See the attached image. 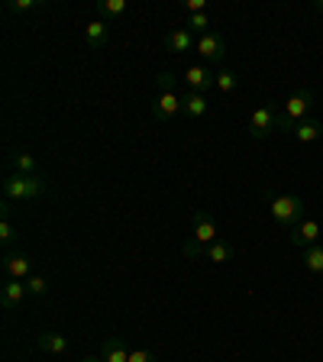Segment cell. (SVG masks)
Returning a JSON list of instances; mask_svg holds the SVG:
<instances>
[{
	"label": "cell",
	"instance_id": "1",
	"mask_svg": "<svg viewBox=\"0 0 323 362\" xmlns=\"http://www.w3.org/2000/svg\"><path fill=\"white\" fill-rule=\"evenodd\" d=\"M310 107H314V90H310V88L294 90L291 98L285 100V107H281L275 129H278V133H285V136H291L298 123L307 120V110H310Z\"/></svg>",
	"mask_w": 323,
	"mask_h": 362
},
{
	"label": "cell",
	"instance_id": "2",
	"mask_svg": "<svg viewBox=\"0 0 323 362\" xmlns=\"http://www.w3.org/2000/svg\"><path fill=\"white\" fill-rule=\"evenodd\" d=\"M269 211H271V220H275L281 230H294V226L304 220V201L298 194H271Z\"/></svg>",
	"mask_w": 323,
	"mask_h": 362
},
{
	"label": "cell",
	"instance_id": "3",
	"mask_svg": "<svg viewBox=\"0 0 323 362\" xmlns=\"http://www.w3.org/2000/svg\"><path fill=\"white\" fill-rule=\"evenodd\" d=\"M45 194L42 175H7L4 178V197L10 201H36Z\"/></svg>",
	"mask_w": 323,
	"mask_h": 362
},
{
	"label": "cell",
	"instance_id": "4",
	"mask_svg": "<svg viewBox=\"0 0 323 362\" xmlns=\"http://www.w3.org/2000/svg\"><path fill=\"white\" fill-rule=\"evenodd\" d=\"M220 240V230L213 223V217L207 211H197L194 214V233H191V243H184V256L188 259H197L204 249L211 246V243Z\"/></svg>",
	"mask_w": 323,
	"mask_h": 362
},
{
	"label": "cell",
	"instance_id": "5",
	"mask_svg": "<svg viewBox=\"0 0 323 362\" xmlns=\"http://www.w3.org/2000/svg\"><path fill=\"white\" fill-rule=\"evenodd\" d=\"M275 123H278L275 107L262 104V107H256V110H252V117H249V133H252V139H265V136L275 129Z\"/></svg>",
	"mask_w": 323,
	"mask_h": 362
},
{
	"label": "cell",
	"instance_id": "6",
	"mask_svg": "<svg viewBox=\"0 0 323 362\" xmlns=\"http://www.w3.org/2000/svg\"><path fill=\"white\" fill-rule=\"evenodd\" d=\"M178 113H184V100H181V94H158L155 104H152V117H155L158 123L175 120Z\"/></svg>",
	"mask_w": 323,
	"mask_h": 362
},
{
	"label": "cell",
	"instance_id": "7",
	"mask_svg": "<svg viewBox=\"0 0 323 362\" xmlns=\"http://www.w3.org/2000/svg\"><path fill=\"white\" fill-rule=\"evenodd\" d=\"M194 52H201V59L207 62H220L226 55V39L220 33H204V36H197Z\"/></svg>",
	"mask_w": 323,
	"mask_h": 362
},
{
	"label": "cell",
	"instance_id": "8",
	"mask_svg": "<svg viewBox=\"0 0 323 362\" xmlns=\"http://www.w3.org/2000/svg\"><path fill=\"white\" fill-rule=\"evenodd\" d=\"M181 81L188 84V90H194V94H204V90H211L213 84H217V75H213L211 68L204 65H188L184 68V78Z\"/></svg>",
	"mask_w": 323,
	"mask_h": 362
},
{
	"label": "cell",
	"instance_id": "9",
	"mask_svg": "<svg viewBox=\"0 0 323 362\" xmlns=\"http://www.w3.org/2000/svg\"><path fill=\"white\" fill-rule=\"evenodd\" d=\"M30 298V291H26V281H20V279H7L4 285H0V304L7 310H13V308H20L23 301Z\"/></svg>",
	"mask_w": 323,
	"mask_h": 362
},
{
	"label": "cell",
	"instance_id": "10",
	"mask_svg": "<svg viewBox=\"0 0 323 362\" xmlns=\"http://www.w3.org/2000/svg\"><path fill=\"white\" fill-rule=\"evenodd\" d=\"M4 272H7V279H20L26 281L33 275V259L26 256V252H7V259H4Z\"/></svg>",
	"mask_w": 323,
	"mask_h": 362
},
{
	"label": "cell",
	"instance_id": "11",
	"mask_svg": "<svg viewBox=\"0 0 323 362\" xmlns=\"http://www.w3.org/2000/svg\"><path fill=\"white\" fill-rule=\"evenodd\" d=\"M107 42H110V23L90 20L88 26H84V45H88L90 52H100Z\"/></svg>",
	"mask_w": 323,
	"mask_h": 362
},
{
	"label": "cell",
	"instance_id": "12",
	"mask_svg": "<svg viewBox=\"0 0 323 362\" xmlns=\"http://www.w3.org/2000/svg\"><path fill=\"white\" fill-rule=\"evenodd\" d=\"M197 42V36L188 30V26H178V30H168L165 33V49L168 52H191Z\"/></svg>",
	"mask_w": 323,
	"mask_h": 362
},
{
	"label": "cell",
	"instance_id": "13",
	"mask_svg": "<svg viewBox=\"0 0 323 362\" xmlns=\"http://www.w3.org/2000/svg\"><path fill=\"white\" fill-rule=\"evenodd\" d=\"M317 240H320V223H317V220H301V223L291 230V243H294V246L310 249Z\"/></svg>",
	"mask_w": 323,
	"mask_h": 362
},
{
	"label": "cell",
	"instance_id": "14",
	"mask_svg": "<svg viewBox=\"0 0 323 362\" xmlns=\"http://www.w3.org/2000/svg\"><path fill=\"white\" fill-rule=\"evenodd\" d=\"M36 346L42 349V353L65 356V353H68V339L61 337V333H55V330H42V333L36 337Z\"/></svg>",
	"mask_w": 323,
	"mask_h": 362
},
{
	"label": "cell",
	"instance_id": "15",
	"mask_svg": "<svg viewBox=\"0 0 323 362\" xmlns=\"http://www.w3.org/2000/svg\"><path fill=\"white\" fill-rule=\"evenodd\" d=\"M7 165H10V175H39V162L30 152H13V156H7Z\"/></svg>",
	"mask_w": 323,
	"mask_h": 362
},
{
	"label": "cell",
	"instance_id": "16",
	"mask_svg": "<svg viewBox=\"0 0 323 362\" xmlns=\"http://www.w3.org/2000/svg\"><path fill=\"white\" fill-rule=\"evenodd\" d=\"M320 133H323V127H320L317 120H310V117H307V120H301L298 127H294L291 136H294V139H298L301 146H310V143H317V139H320Z\"/></svg>",
	"mask_w": 323,
	"mask_h": 362
},
{
	"label": "cell",
	"instance_id": "17",
	"mask_svg": "<svg viewBox=\"0 0 323 362\" xmlns=\"http://www.w3.org/2000/svg\"><path fill=\"white\" fill-rule=\"evenodd\" d=\"M184 117H191V120H201V117H207V98H204V94H194V90H188V94H184Z\"/></svg>",
	"mask_w": 323,
	"mask_h": 362
},
{
	"label": "cell",
	"instance_id": "18",
	"mask_svg": "<svg viewBox=\"0 0 323 362\" xmlns=\"http://www.w3.org/2000/svg\"><path fill=\"white\" fill-rule=\"evenodd\" d=\"M100 356H104V362H129V349L113 337L100 343Z\"/></svg>",
	"mask_w": 323,
	"mask_h": 362
},
{
	"label": "cell",
	"instance_id": "19",
	"mask_svg": "<svg viewBox=\"0 0 323 362\" xmlns=\"http://www.w3.org/2000/svg\"><path fill=\"white\" fill-rule=\"evenodd\" d=\"M233 252H236V249L230 246V243L217 240V243H211V246L204 249L201 256H204V259H211V262H217V265H220V262H230V259H233Z\"/></svg>",
	"mask_w": 323,
	"mask_h": 362
},
{
	"label": "cell",
	"instance_id": "20",
	"mask_svg": "<svg viewBox=\"0 0 323 362\" xmlns=\"http://www.w3.org/2000/svg\"><path fill=\"white\" fill-rule=\"evenodd\" d=\"M304 269L314 272V275H323V246L304 249Z\"/></svg>",
	"mask_w": 323,
	"mask_h": 362
},
{
	"label": "cell",
	"instance_id": "21",
	"mask_svg": "<svg viewBox=\"0 0 323 362\" xmlns=\"http://www.w3.org/2000/svg\"><path fill=\"white\" fill-rule=\"evenodd\" d=\"M213 88L220 90V94H236V88H240V78H236V71H230V68H223L217 75V84Z\"/></svg>",
	"mask_w": 323,
	"mask_h": 362
},
{
	"label": "cell",
	"instance_id": "22",
	"mask_svg": "<svg viewBox=\"0 0 323 362\" xmlns=\"http://www.w3.org/2000/svg\"><path fill=\"white\" fill-rule=\"evenodd\" d=\"M127 7H129L127 0H100V4H98V13H104L107 20H117V16L127 13Z\"/></svg>",
	"mask_w": 323,
	"mask_h": 362
},
{
	"label": "cell",
	"instance_id": "23",
	"mask_svg": "<svg viewBox=\"0 0 323 362\" xmlns=\"http://www.w3.org/2000/svg\"><path fill=\"white\" fill-rule=\"evenodd\" d=\"M4 10H7L10 16H26V13H33V10H39V0H7Z\"/></svg>",
	"mask_w": 323,
	"mask_h": 362
},
{
	"label": "cell",
	"instance_id": "24",
	"mask_svg": "<svg viewBox=\"0 0 323 362\" xmlns=\"http://www.w3.org/2000/svg\"><path fill=\"white\" fill-rule=\"evenodd\" d=\"M211 26H213V20H211L207 13H194V16H188V30L194 33V36H204V33H213Z\"/></svg>",
	"mask_w": 323,
	"mask_h": 362
},
{
	"label": "cell",
	"instance_id": "25",
	"mask_svg": "<svg viewBox=\"0 0 323 362\" xmlns=\"http://www.w3.org/2000/svg\"><path fill=\"white\" fill-rule=\"evenodd\" d=\"M155 84H158V94H178V78L172 71H158Z\"/></svg>",
	"mask_w": 323,
	"mask_h": 362
},
{
	"label": "cell",
	"instance_id": "26",
	"mask_svg": "<svg viewBox=\"0 0 323 362\" xmlns=\"http://www.w3.org/2000/svg\"><path fill=\"white\" fill-rule=\"evenodd\" d=\"M26 291H30V298H42V294L49 291V281H45V275H36V272H33L30 279H26Z\"/></svg>",
	"mask_w": 323,
	"mask_h": 362
},
{
	"label": "cell",
	"instance_id": "27",
	"mask_svg": "<svg viewBox=\"0 0 323 362\" xmlns=\"http://www.w3.org/2000/svg\"><path fill=\"white\" fill-rule=\"evenodd\" d=\"M16 226H13V220L10 217H4L0 220V243H4V246H10V243H16Z\"/></svg>",
	"mask_w": 323,
	"mask_h": 362
},
{
	"label": "cell",
	"instance_id": "28",
	"mask_svg": "<svg viewBox=\"0 0 323 362\" xmlns=\"http://www.w3.org/2000/svg\"><path fill=\"white\" fill-rule=\"evenodd\" d=\"M129 362H155V353H149V349H129Z\"/></svg>",
	"mask_w": 323,
	"mask_h": 362
},
{
	"label": "cell",
	"instance_id": "29",
	"mask_svg": "<svg viewBox=\"0 0 323 362\" xmlns=\"http://www.w3.org/2000/svg\"><path fill=\"white\" fill-rule=\"evenodd\" d=\"M184 10H188V16L207 13V0H184Z\"/></svg>",
	"mask_w": 323,
	"mask_h": 362
},
{
	"label": "cell",
	"instance_id": "30",
	"mask_svg": "<svg viewBox=\"0 0 323 362\" xmlns=\"http://www.w3.org/2000/svg\"><path fill=\"white\" fill-rule=\"evenodd\" d=\"M81 362H104V356H100V353L98 356H81Z\"/></svg>",
	"mask_w": 323,
	"mask_h": 362
},
{
	"label": "cell",
	"instance_id": "31",
	"mask_svg": "<svg viewBox=\"0 0 323 362\" xmlns=\"http://www.w3.org/2000/svg\"><path fill=\"white\" fill-rule=\"evenodd\" d=\"M314 7H317V10H320V13H323V0H317V4H314Z\"/></svg>",
	"mask_w": 323,
	"mask_h": 362
}]
</instances>
